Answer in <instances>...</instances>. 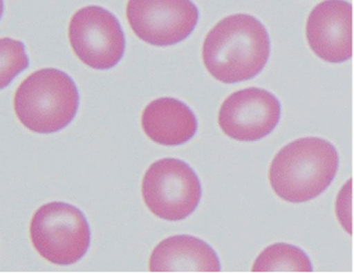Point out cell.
Returning <instances> with one entry per match:
<instances>
[{
    "label": "cell",
    "instance_id": "obj_3",
    "mask_svg": "<svg viewBox=\"0 0 354 273\" xmlns=\"http://www.w3.org/2000/svg\"><path fill=\"white\" fill-rule=\"evenodd\" d=\"M79 91L68 73L45 68L27 77L14 97L19 122L37 133H54L67 127L76 117Z\"/></svg>",
    "mask_w": 354,
    "mask_h": 273
},
{
    "label": "cell",
    "instance_id": "obj_9",
    "mask_svg": "<svg viewBox=\"0 0 354 273\" xmlns=\"http://www.w3.org/2000/svg\"><path fill=\"white\" fill-rule=\"evenodd\" d=\"M353 9L341 0L319 3L306 21V39L310 48L324 62L340 64L353 53Z\"/></svg>",
    "mask_w": 354,
    "mask_h": 273
},
{
    "label": "cell",
    "instance_id": "obj_4",
    "mask_svg": "<svg viewBox=\"0 0 354 273\" xmlns=\"http://www.w3.org/2000/svg\"><path fill=\"white\" fill-rule=\"evenodd\" d=\"M91 227L82 211L54 201L40 207L30 223V239L37 252L58 265L76 263L91 247Z\"/></svg>",
    "mask_w": 354,
    "mask_h": 273
},
{
    "label": "cell",
    "instance_id": "obj_8",
    "mask_svg": "<svg viewBox=\"0 0 354 273\" xmlns=\"http://www.w3.org/2000/svg\"><path fill=\"white\" fill-rule=\"evenodd\" d=\"M281 117V104L273 93L248 88L225 99L218 115L223 133L238 141H257L272 133Z\"/></svg>",
    "mask_w": 354,
    "mask_h": 273
},
{
    "label": "cell",
    "instance_id": "obj_1",
    "mask_svg": "<svg viewBox=\"0 0 354 273\" xmlns=\"http://www.w3.org/2000/svg\"><path fill=\"white\" fill-rule=\"evenodd\" d=\"M270 57V37L257 18L236 14L214 26L205 37L203 59L216 80L236 84L261 73Z\"/></svg>",
    "mask_w": 354,
    "mask_h": 273
},
{
    "label": "cell",
    "instance_id": "obj_5",
    "mask_svg": "<svg viewBox=\"0 0 354 273\" xmlns=\"http://www.w3.org/2000/svg\"><path fill=\"white\" fill-rule=\"evenodd\" d=\"M203 188L192 167L179 159L156 161L142 180V197L156 217L180 221L194 214L201 200Z\"/></svg>",
    "mask_w": 354,
    "mask_h": 273
},
{
    "label": "cell",
    "instance_id": "obj_6",
    "mask_svg": "<svg viewBox=\"0 0 354 273\" xmlns=\"http://www.w3.org/2000/svg\"><path fill=\"white\" fill-rule=\"evenodd\" d=\"M68 35L79 59L96 70L111 69L124 57V30L115 15L102 7L79 9L71 18Z\"/></svg>",
    "mask_w": 354,
    "mask_h": 273
},
{
    "label": "cell",
    "instance_id": "obj_10",
    "mask_svg": "<svg viewBox=\"0 0 354 273\" xmlns=\"http://www.w3.org/2000/svg\"><path fill=\"white\" fill-rule=\"evenodd\" d=\"M152 272H219V258L203 240L192 236L167 238L152 251Z\"/></svg>",
    "mask_w": 354,
    "mask_h": 273
},
{
    "label": "cell",
    "instance_id": "obj_13",
    "mask_svg": "<svg viewBox=\"0 0 354 273\" xmlns=\"http://www.w3.org/2000/svg\"><path fill=\"white\" fill-rule=\"evenodd\" d=\"M1 48V88H6L15 77L29 67L25 45L12 38L0 39Z\"/></svg>",
    "mask_w": 354,
    "mask_h": 273
},
{
    "label": "cell",
    "instance_id": "obj_11",
    "mask_svg": "<svg viewBox=\"0 0 354 273\" xmlns=\"http://www.w3.org/2000/svg\"><path fill=\"white\" fill-rule=\"evenodd\" d=\"M142 129L148 138L163 146H179L194 138L198 122L190 108L178 99H156L145 108Z\"/></svg>",
    "mask_w": 354,
    "mask_h": 273
},
{
    "label": "cell",
    "instance_id": "obj_12",
    "mask_svg": "<svg viewBox=\"0 0 354 273\" xmlns=\"http://www.w3.org/2000/svg\"><path fill=\"white\" fill-rule=\"evenodd\" d=\"M253 272H311L313 263L306 252L288 243H276L262 251Z\"/></svg>",
    "mask_w": 354,
    "mask_h": 273
},
{
    "label": "cell",
    "instance_id": "obj_7",
    "mask_svg": "<svg viewBox=\"0 0 354 273\" xmlns=\"http://www.w3.org/2000/svg\"><path fill=\"white\" fill-rule=\"evenodd\" d=\"M127 19L145 43L167 47L192 35L199 20V10L190 0H130Z\"/></svg>",
    "mask_w": 354,
    "mask_h": 273
},
{
    "label": "cell",
    "instance_id": "obj_2",
    "mask_svg": "<svg viewBox=\"0 0 354 273\" xmlns=\"http://www.w3.org/2000/svg\"><path fill=\"white\" fill-rule=\"evenodd\" d=\"M339 155L324 139L308 137L290 142L277 153L269 172L273 191L288 203L313 200L337 175Z\"/></svg>",
    "mask_w": 354,
    "mask_h": 273
}]
</instances>
